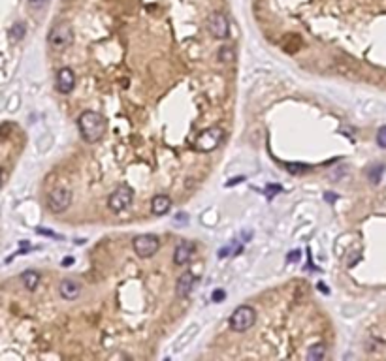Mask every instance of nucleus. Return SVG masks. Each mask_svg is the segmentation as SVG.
Here are the masks:
<instances>
[{"mask_svg":"<svg viewBox=\"0 0 386 361\" xmlns=\"http://www.w3.org/2000/svg\"><path fill=\"white\" fill-rule=\"evenodd\" d=\"M78 128H79V134L81 137L85 139L87 143H96L100 141L104 134H106V117L98 111H91L87 109L83 113L78 117Z\"/></svg>","mask_w":386,"mask_h":361,"instance_id":"f257e3e1","label":"nucleus"},{"mask_svg":"<svg viewBox=\"0 0 386 361\" xmlns=\"http://www.w3.org/2000/svg\"><path fill=\"white\" fill-rule=\"evenodd\" d=\"M74 42V30H72L70 23H57L53 29L49 30V36H47V43H49L51 49L55 51H65L68 49Z\"/></svg>","mask_w":386,"mask_h":361,"instance_id":"f03ea898","label":"nucleus"},{"mask_svg":"<svg viewBox=\"0 0 386 361\" xmlns=\"http://www.w3.org/2000/svg\"><path fill=\"white\" fill-rule=\"evenodd\" d=\"M254 322H256V311L249 305L237 307L230 316V327H232V331L237 333L249 331L250 327L254 326Z\"/></svg>","mask_w":386,"mask_h":361,"instance_id":"7ed1b4c3","label":"nucleus"},{"mask_svg":"<svg viewBox=\"0 0 386 361\" xmlns=\"http://www.w3.org/2000/svg\"><path fill=\"white\" fill-rule=\"evenodd\" d=\"M222 137H224L222 128L219 126L206 128V130L200 132V135L196 137L194 147H196V151H200V153H211V151H215L222 143Z\"/></svg>","mask_w":386,"mask_h":361,"instance_id":"20e7f679","label":"nucleus"},{"mask_svg":"<svg viewBox=\"0 0 386 361\" xmlns=\"http://www.w3.org/2000/svg\"><path fill=\"white\" fill-rule=\"evenodd\" d=\"M134 201V190L130 188L128 184H121L117 186L111 194H109V199H107V207L113 212H121L124 209H128Z\"/></svg>","mask_w":386,"mask_h":361,"instance_id":"39448f33","label":"nucleus"},{"mask_svg":"<svg viewBox=\"0 0 386 361\" xmlns=\"http://www.w3.org/2000/svg\"><path fill=\"white\" fill-rule=\"evenodd\" d=\"M132 248H134V252H136L140 258H151V256H155L158 252L160 241H158L157 235L142 234V235H136V237L132 239Z\"/></svg>","mask_w":386,"mask_h":361,"instance_id":"423d86ee","label":"nucleus"},{"mask_svg":"<svg viewBox=\"0 0 386 361\" xmlns=\"http://www.w3.org/2000/svg\"><path fill=\"white\" fill-rule=\"evenodd\" d=\"M72 205V192L68 188H55L47 196V209L55 214L65 212Z\"/></svg>","mask_w":386,"mask_h":361,"instance_id":"0eeeda50","label":"nucleus"},{"mask_svg":"<svg viewBox=\"0 0 386 361\" xmlns=\"http://www.w3.org/2000/svg\"><path fill=\"white\" fill-rule=\"evenodd\" d=\"M209 32L217 40H228L230 36V21L228 15L222 14V12H215L209 17Z\"/></svg>","mask_w":386,"mask_h":361,"instance_id":"6e6552de","label":"nucleus"},{"mask_svg":"<svg viewBox=\"0 0 386 361\" xmlns=\"http://www.w3.org/2000/svg\"><path fill=\"white\" fill-rule=\"evenodd\" d=\"M194 252H196V245L192 241H181L173 250V263L177 267H185V265L190 263Z\"/></svg>","mask_w":386,"mask_h":361,"instance_id":"1a4fd4ad","label":"nucleus"},{"mask_svg":"<svg viewBox=\"0 0 386 361\" xmlns=\"http://www.w3.org/2000/svg\"><path fill=\"white\" fill-rule=\"evenodd\" d=\"M55 83H57V91L60 94H70L74 91V87H76V74H74V70L68 68V66L60 68L57 71V81Z\"/></svg>","mask_w":386,"mask_h":361,"instance_id":"9d476101","label":"nucleus"},{"mask_svg":"<svg viewBox=\"0 0 386 361\" xmlns=\"http://www.w3.org/2000/svg\"><path fill=\"white\" fill-rule=\"evenodd\" d=\"M58 294L60 298L66 299V301H74L81 296V284L74 278H62L60 284H58Z\"/></svg>","mask_w":386,"mask_h":361,"instance_id":"9b49d317","label":"nucleus"},{"mask_svg":"<svg viewBox=\"0 0 386 361\" xmlns=\"http://www.w3.org/2000/svg\"><path fill=\"white\" fill-rule=\"evenodd\" d=\"M194 284H196V276L190 273V271H185L183 275L177 278V284H175V296L179 299H186L192 292Z\"/></svg>","mask_w":386,"mask_h":361,"instance_id":"f8f14e48","label":"nucleus"},{"mask_svg":"<svg viewBox=\"0 0 386 361\" xmlns=\"http://www.w3.org/2000/svg\"><path fill=\"white\" fill-rule=\"evenodd\" d=\"M172 209V198L168 194H157L155 198L151 199V212L157 214V216H162L166 212Z\"/></svg>","mask_w":386,"mask_h":361,"instance_id":"ddd939ff","label":"nucleus"},{"mask_svg":"<svg viewBox=\"0 0 386 361\" xmlns=\"http://www.w3.org/2000/svg\"><path fill=\"white\" fill-rule=\"evenodd\" d=\"M21 284L25 290L34 292L36 288H38V284H40V273L34 269H27L21 275Z\"/></svg>","mask_w":386,"mask_h":361,"instance_id":"4468645a","label":"nucleus"},{"mask_svg":"<svg viewBox=\"0 0 386 361\" xmlns=\"http://www.w3.org/2000/svg\"><path fill=\"white\" fill-rule=\"evenodd\" d=\"M217 58H219L222 64L234 62V60H236V49H234V45H221V49L217 53Z\"/></svg>","mask_w":386,"mask_h":361,"instance_id":"2eb2a0df","label":"nucleus"},{"mask_svg":"<svg viewBox=\"0 0 386 361\" xmlns=\"http://www.w3.org/2000/svg\"><path fill=\"white\" fill-rule=\"evenodd\" d=\"M27 36V27L23 25L21 21H17L12 25V29H10V40L14 43H19Z\"/></svg>","mask_w":386,"mask_h":361,"instance_id":"dca6fc26","label":"nucleus"},{"mask_svg":"<svg viewBox=\"0 0 386 361\" xmlns=\"http://www.w3.org/2000/svg\"><path fill=\"white\" fill-rule=\"evenodd\" d=\"M324 355H326V346L324 344H313V346H309L307 350V361H322L324 359Z\"/></svg>","mask_w":386,"mask_h":361,"instance_id":"f3484780","label":"nucleus"},{"mask_svg":"<svg viewBox=\"0 0 386 361\" xmlns=\"http://www.w3.org/2000/svg\"><path fill=\"white\" fill-rule=\"evenodd\" d=\"M377 145L386 149V126H380L379 132H377Z\"/></svg>","mask_w":386,"mask_h":361,"instance_id":"a211bd4d","label":"nucleus"},{"mask_svg":"<svg viewBox=\"0 0 386 361\" xmlns=\"http://www.w3.org/2000/svg\"><path fill=\"white\" fill-rule=\"evenodd\" d=\"M211 299H213L215 303H221V301L226 299V292L224 290H215L213 294H211Z\"/></svg>","mask_w":386,"mask_h":361,"instance_id":"6ab92c4d","label":"nucleus"},{"mask_svg":"<svg viewBox=\"0 0 386 361\" xmlns=\"http://www.w3.org/2000/svg\"><path fill=\"white\" fill-rule=\"evenodd\" d=\"M300 256H301V252L300 250H292L290 254H288V258H286V262L288 263H294V262H298L300 260Z\"/></svg>","mask_w":386,"mask_h":361,"instance_id":"aec40b11","label":"nucleus"},{"mask_svg":"<svg viewBox=\"0 0 386 361\" xmlns=\"http://www.w3.org/2000/svg\"><path fill=\"white\" fill-rule=\"evenodd\" d=\"M279 190H281L279 184H273V186H268L266 194H268V198H273V194H275V192H279Z\"/></svg>","mask_w":386,"mask_h":361,"instance_id":"412c9836","label":"nucleus"},{"mask_svg":"<svg viewBox=\"0 0 386 361\" xmlns=\"http://www.w3.org/2000/svg\"><path fill=\"white\" fill-rule=\"evenodd\" d=\"M49 0H29V4L32 8H42V6H45Z\"/></svg>","mask_w":386,"mask_h":361,"instance_id":"4be33fe9","label":"nucleus"},{"mask_svg":"<svg viewBox=\"0 0 386 361\" xmlns=\"http://www.w3.org/2000/svg\"><path fill=\"white\" fill-rule=\"evenodd\" d=\"M70 263H74V258H66L65 262H62V265H70Z\"/></svg>","mask_w":386,"mask_h":361,"instance_id":"5701e85b","label":"nucleus"},{"mask_svg":"<svg viewBox=\"0 0 386 361\" xmlns=\"http://www.w3.org/2000/svg\"><path fill=\"white\" fill-rule=\"evenodd\" d=\"M318 288H320V292H324V294H328V290H326V284H318Z\"/></svg>","mask_w":386,"mask_h":361,"instance_id":"b1692460","label":"nucleus"}]
</instances>
